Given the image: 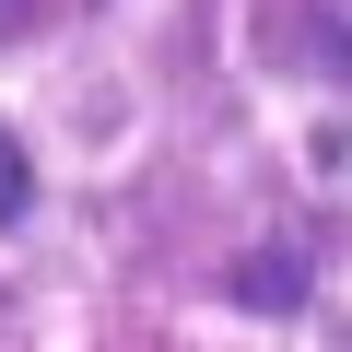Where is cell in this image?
Instances as JSON below:
<instances>
[{
  "instance_id": "cell-1",
  "label": "cell",
  "mask_w": 352,
  "mask_h": 352,
  "mask_svg": "<svg viewBox=\"0 0 352 352\" xmlns=\"http://www.w3.org/2000/svg\"><path fill=\"white\" fill-rule=\"evenodd\" d=\"M24 200H36V164H24V141H12V129H0V223H12Z\"/></svg>"
}]
</instances>
